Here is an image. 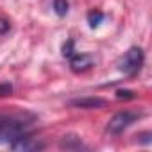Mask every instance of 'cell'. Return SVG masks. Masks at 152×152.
<instances>
[{
    "mask_svg": "<svg viewBox=\"0 0 152 152\" xmlns=\"http://www.w3.org/2000/svg\"><path fill=\"white\" fill-rule=\"evenodd\" d=\"M138 118H140L138 113H132V111H120V113H116V115L109 120V124H107V132H111V134H120V132H124L131 124H134Z\"/></svg>",
    "mask_w": 152,
    "mask_h": 152,
    "instance_id": "3957f363",
    "label": "cell"
},
{
    "mask_svg": "<svg viewBox=\"0 0 152 152\" xmlns=\"http://www.w3.org/2000/svg\"><path fill=\"white\" fill-rule=\"evenodd\" d=\"M93 66V57L90 54H73L70 57V68L73 72H86Z\"/></svg>",
    "mask_w": 152,
    "mask_h": 152,
    "instance_id": "5b68a950",
    "label": "cell"
},
{
    "mask_svg": "<svg viewBox=\"0 0 152 152\" xmlns=\"http://www.w3.org/2000/svg\"><path fill=\"white\" fill-rule=\"evenodd\" d=\"M72 106H77V107H83V109H97V107H104L106 100L104 99H97V97H88V99L73 100Z\"/></svg>",
    "mask_w": 152,
    "mask_h": 152,
    "instance_id": "8992f818",
    "label": "cell"
},
{
    "mask_svg": "<svg viewBox=\"0 0 152 152\" xmlns=\"http://www.w3.org/2000/svg\"><path fill=\"white\" fill-rule=\"evenodd\" d=\"M27 124L16 118H6L0 120V143H11L20 134L27 132Z\"/></svg>",
    "mask_w": 152,
    "mask_h": 152,
    "instance_id": "7a4b0ae2",
    "label": "cell"
},
{
    "mask_svg": "<svg viewBox=\"0 0 152 152\" xmlns=\"http://www.w3.org/2000/svg\"><path fill=\"white\" fill-rule=\"evenodd\" d=\"M63 56H64V57H72V56H73V41H72V39H68V41L64 43V47H63Z\"/></svg>",
    "mask_w": 152,
    "mask_h": 152,
    "instance_id": "30bf717a",
    "label": "cell"
},
{
    "mask_svg": "<svg viewBox=\"0 0 152 152\" xmlns=\"http://www.w3.org/2000/svg\"><path fill=\"white\" fill-rule=\"evenodd\" d=\"M118 99H134V91H127V90H118L116 91Z\"/></svg>",
    "mask_w": 152,
    "mask_h": 152,
    "instance_id": "7c38bea8",
    "label": "cell"
},
{
    "mask_svg": "<svg viewBox=\"0 0 152 152\" xmlns=\"http://www.w3.org/2000/svg\"><path fill=\"white\" fill-rule=\"evenodd\" d=\"M54 9L59 16H64L68 13V2L66 0H54Z\"/></svg>",
    "mask_w": 152,
    "mask_h": 152,
    "instance_id": "9c48e42d",
    "label": "cell"
},
{
    "mask_svg": "<svg viewBox=\"0 0 152 152\" xmlns=\"http://www.w3.org/2000/svg\"><path fill=\"white\" fill-rule=\"evenodd\" d=\"M9 147H11L13 150H18V152H32V150H41V148H45V145H43L41 141H38L36 138H32V136L27 134V132H23V134H20L18 138H15V140L9 143Z\"/></svg>",
    "mask_w": 152,
    "mask_h": 152,
    "instance_id": "277c9868",
    "label": "cell"
},
{
    "mask_svg": "<svg viewBox=\"0 0 152 152\" xmlns=\"http://www.w3.org/2000/svg\"><path fill=\"white\" fill-rule=\"evenodd\" d=\"M143 59H145L143 50H141L140 47H131V48L120 57V61H118V70L124 72L125 75H134V73L141 68Z\"/></svg>",
    "mask_w": 152,
    "mask_h": 152,
    "instance_id": "6da1fadb",
    "label": "cell"
},
{
    "mask_svg": "<svg viewBox=\"0 0 152 152\" xmlns=\"http://www.w3.org/2000/svg\"><path fill=\"white\" fill-rule=\"evenodd\" d=\"M61 148H83V143H81V138H77L75 134H68V136H63L61 141H59Z\"/></svg>",
    "mask_w": 152,
    "mask_h": 152,
    "instance_id": "52a82bcc",
    "label": "cell"
},
{
    "mask_svg": "<svg viewBox=\"0 0 152 152\" xmlns=\"http://www.w3.org/2000/svg\"><path fill=\"white\" fill-rule=\"evenodd\" d=\"M9 29H11V23H9V20H6V18H2V16H0V34H6Z\"/></svg>",
    "mask_w": 152,
    "mask_h": 152,
    "instance_id": "8fae6325",
    "label": "cell"
},
{
    "mask_svg": "<svg viewBox=\"0 0 152 152\" xmlns=\"http://www.w3.org/2000/svg\"><path fill=\"white\" fill-rule=\"evenodd\" d=\"M102 20H104V13H100V11H91V13H88V23H90L91 29L99 27Z\"/></svg>",
    "mask_w": 152,
    "mask_h": 152,
    "instance_id": "ba28073f",
    "label": "cell"
}]
</instances>
